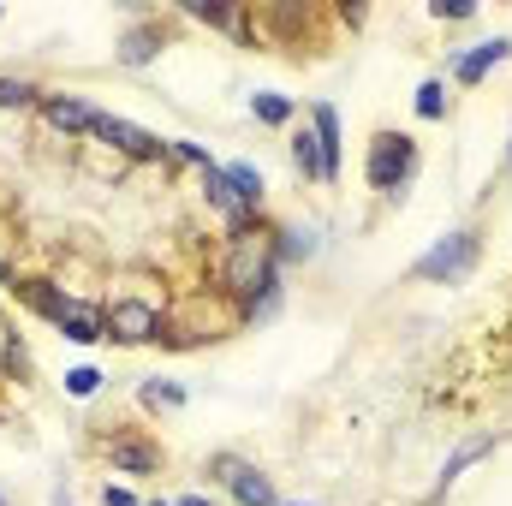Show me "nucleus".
<instances>
[{
    "mask_svg": "<svg viewBox=\"0 0 512 506\" xmlns=\"http://www.w3.org/2000/svg\"><path fill=\"white\" fill-rule=\"evenodd\" d=\"M251 108H256L262 126H286V120H292V102H286V96H256Z\"/></svg>",
    "mask_w": 512,
    "mask_h": 506,
    "instance_id": "obj_17",
    "label": "nucleus"
},
{
    "mask_svg": "<svg viewBox=\"0 0 512 506\" xmlns=\"http://www.w3.org/2000/svg\"><path fill=\"white\" fill-rule=\"evenodd\" d=\"M0 506H6V501H0Z\"/></svg>",
    "mask_w": 512,
    "mask_h": 506,
    "instance_id": "obj_31",
    "label": "nucleus"
},
{
    "mask_svg": "<svg viewBox=\"0 0 512 506\" xmlns=\"http://www.w3.org/2000/svg\"><path fill=\"white\" fill-rule=\"evenodd\" d=\"M507 167H512V155H507Z\"/></svg>",
    "mask_w": 512,
    "mask_h": 506,
    "instance_id": "obj_29",
    "label": "nucleus"
},
{
    "mask_svg": "<svg viewBox=\"0 0 512 506\" xmlns=\"http://www.w3.org/2000/svg\"><path fill=\"white\" fill-rule=\"evenodd\" d=\"M42 114L54 131H96V120H102L84 96H42Z\"/></svg>",
    "mask_w": 512,
    "mask_h": 506,
    "instance_id": "obj_7",
    "label": "nucleus"
},
{
    "mask_svg": "<svg viewBox=\"0 0 512 506\" xmlns=\"http://www.w3.org/2000/svg\"><path fill=\"white\" fill-rule=\"evenodd\" d=\"M292 161H298L304 179H322V143H316V131H298L292 137Z\"/></svg>",
    "mask_w": 512,
    "mask_h": 506,
    "instance_id": "obj_14",
    "label": "nucleus"
},
{
    "mask_svg": "<svg viewBox=\"0 0 512 506\" xmlns=\"http://www.w3.org/2000/svg\"><path fill=\"white\" fill-rule=\"evenodd\" d=\"M102 501H108V506H137V501H131V495H126V489H108Z\"/></svg>",
    "mask_w": 512,
    "mask_h": 506,
    "instance_id": "obj_26",
    "label": "nucleus"
},
{
    "mask_svg": "<svg viewBox=\"0 0 512 506\" xmlns=\"http://www.w3.org/2000/svg\"><path fill=\"white\" fill-rule=\"evenodd\" d=\"M155 506H161V501H155Z\"/></svg>",
    "mask_w": 512,
    "mask_h": 506,
    "instance_id": "obj_30",
    "label": "nucleus"
},
{
    "mask_svg": "<svg viewBox=\"0 0 512 506\" xmlns=\"http://www.w3.org/2000/svg\"><path fill=\"white\" fill-rule=\"evenodd\" d=\"M96 387H102V376H96V370H72V376H66V393H78V399H90Z\"/></svg>",
    "mask_w": 512,
    "mask_h": 506,
    "instance_id": "obj_22",
    "label": "nucleus"
},
{
    "mask_svg": "<svg viewBox=\"0 0 512 506\" xmlns=\"http://www.w3.org/2000/svg\"><path fill=\"white\" fill-rule=\"evenodd\" d=\"M471 262H477V239L471 233H453V239H441L429 256H417V280H459V274H471Z\"/></svg>",
    "mask_w": 512,
    "mask_h": 506,
    "instance_id": "obj_4",
    "label": "nucleus"
},
{
    "mask_svg": "<svg viewBox=\"0 0 512 506\" xmlns=\"http://www.w3.org/2000/svg\"><path fill=\"white\" fill-rule=\"evenodd\" d=\"M280 256H310V233H286V245H280Z\"/></svg>",
    "mask_w": 512,
    "mask_h": 506,
    "instance_id": "obj_25",
    "label": "nucleus"
},
{
    "mask_svg": "<svg viewBox=\"0 0 512 506\" xmlns=\"http://www.w3.org/2000/svg\"><path fill=\"white\" fill-rule=\"evenodd\" d=\"M143 399H149V405H179L185 393H179V387H161V381H149V387H143Z\"/></svg>",
    "mask_w": 512,
    "mask_h": 506,
    "instance_id": "obj_23",
    "label": "nucleus"
},
{
    "mask_svg": "<svg viewBox=\"0 0 512 506\" xmlns=\"http://www.w3.org/2000/svg\"><path fill=\"white\" fill-rule=\"evenodd\" d=\"M185 12H191V18H203V24H227V30H239V18H233L227 6H209V0H191Z\"/></svg>",
    "mask_w": 512,
    "mask_h": 506,
    "instance_id": "obj_19",
    "label": "nucleus"
},
{
    "mask_svg": "<svg viewBox=\"0 0 512 506\" xmlns=\"http://www.w3.org/2000/svg\"><path fill=\"white\" fill-rule=\"evenodd\" d=\"M30 102H42L30 84H12V78H0V108H30Z\"/></svg>",
    "mask_w": 512,
    "mask_h": 506,
    "instance_id": "obj_20",
    "label": "nucleus"
},
{
    "mask_svg": "<svg viewBox=\"0 0 512 506\" xmlns=\"http://www.w3.org/2000/svg\"><path fill=\"white\" fill-rule=\"evenodd\" d=\"M483 453H489V441H471L465 453H453V459H447V471H441V483H453V477H459V471H465L471 459H483Z\"/></svg>",
    "mask_w": 512,
    "mask_h": 506,
    "instance_id": "obj_21",
    "label": "nucleus"
},
{
    "mask_svg": "<svg viewBox=\"0 0 512 506\" xmlns=\"http://www.w3.org/2000/svg\"><path fill=\"white\" fill-rule=\"evenodd\" d=\"M417 114H423V120H441V114H447V90H441L435 78L417 90Z\"/></svg>",
    "mask_w": 512,
    "mask_h": 506,
    "instance_id": "obj_18",
    "label": "nucleus"
},
{
    "mask_svg": "<svg viewBox=\"0 0 512 506\" xmlns=\"http://www.w3.org/2000/svg\"><path fill=\"white\" fill-rule=\"evenodd\" d=\"M155 48H161V36H155V30H131L126 42H120V60H126V66H149V60H155Z\"/></svg>",
    "mask_w": 512,
    "mask_h": 506,
    "instance_id": "obj_15",
    "label": "nucleus"
},
{
    "mask_svg": "<svg viewBox=\"0 0 512 506\" xmlns=\"http://www.w3.org/2000/svg\"><path fill=\"white\" fill-rule=\"evenodd\" d=\"M60 334H66V340H78V346H96V340H108V322H102V310L72 304V310H66V322H60Z\"/></svg>",
    "mask_w": 512,
    "mask_h": 506,
    "instance_id": "obj_11",
    "label": "nucleus"
},
{
    "mask_svg": "<svg viewBox=\"0 0 512 506\" xmlns=\"http://www.w3.org/2000/svg\"><path fill=\"white\" fill-rule=\"evenodd\" d=\"M215 477H221V483H233L239 506H280V501H274V483H268L262 471H251V465H239V459H215Z\"/></svg>",
    "mask_w": 512,
    "mask_h": 506,
    "instance_id": "obj_6",
    "label": "nucleus"
},
{
    "mask_svg": "<svg viewBox=\"0 0 512 506\" xmlns=\"http://www.w3.org/2000/svg\"><path fill=\"white\" fill-rule=\"evenodd\" d=\"M179 506H215V501H203V495H185V501H179Z\"/></svg>",
    "mask_w": 512,
    "mask_h": 506,
    "instance_id": "obj_27",
    "label": "nucleus"
},
{
    "mask_svg": "<svg viewBox=\"0 0 512 506\" xmlns=\"http://www.w3.org/2000/svg\"><path fill=\"white\" fill-rule=\"evenodd\" d=\"M221 286H227L233 298H245V310L256 304V292L274 286V251H268V239H262L256 227H239V233H233L227 262H221Z\"/></svg>",
    "mask_w": 512,
    "mask_h": 506,
    "instance_id": "obj_1",
    "label": "nucleus"
},
{
    "mask_svg": "<svg viewBox=\"0 0 512 506\" xmlns=\"http://www.w3.org/2000/svg\"><path fill=\"white\" fill-rule=\"evenodd\" d=\"M203 179H209V197H215V209H221V215L233 221V233H239V227H251V209H245V197L233 191L227 167H215V161H209V167H203Z\"/></svg>",
    "mask_w": 512,
    "mask_h": 506,
    "instance_id": "obj_8",
    "label": "nucleus"
},
{
    "mask_svg": "<svg viewBox=\"0 0 512 506\" xmlns=\"http://www.w3.org/2000/svg\"><path fill=\"white\" fill-rule=\"evenodd\" d=\"M227 179H233V191L245 197V209H256V203H262V173H256V167H245V161H239V167H227Z\"/></svg>",
    "mask_w": 512,
    "mask_h": 506,
    "instance_id": "obj_16",
    "label": "nucleus"
},
{
    "mask_svg": "<svg viewBox=\"0 0 512 506\" xmlns=\"http://www.w3.org/2000/svg\"><path fill=\"white\" fill-rule=\"evenodd\" d=\"M411 137H393V131H382L376 143H370V185L376 191H399L405 179H411Z\"/></svg>",
    "mask_w": 512,
    "mask_h": 506,
    "instance_id": "obj_3",
    "label": "nucleus"
},
{
    "mask_svg": "<svg viewBox=\"0 0 512 506\" xmlns=\"http://www.w3.org/2000/svg\"><path fill=\"white\" fill-rule=\"evenodd\" d=\"M96 137H102V143H114L120 155H131V161H155V155H167V143H161V137H149V131L131 126V120H114V114H102V120H96Z\"/></svg>",
    "mask_w": 512,
    "mask_h": 506,
    "instance_id": "obj_5",
    "label": "nucleus"
},
{
    "mask_svg": "<svg viewBox=\"0 0 512 506\" xmlns=\"http://www.w3.org/2000/svg\"><path fill=\"white\" fill-rule=\"evenodd\" d=\"M280 506H298V501H280Z\"/></svg>",
    "mask_w": 512,
    "mask_h": 506,
    "instance_id": "obj_28",
    "label": "nucleus"
},
{
    "mask_svg": "<svg viewBox=\"0 0 512 506\" xmlns=\"http://www.w3.org/2000/svg\"><path fill=\"white\" fill-rule=\"evenodd\" d=\"M102 322H108V340H120V346H149V340L161 334V310L143 304V298H120V304H108Z\"/></svg>",
    "mask_w": 512,
    "mask_h": 506,
    "instance_id": "obj_2",
    "label": "nucleus"
},
{
    "mask_svg": "<svg viewBox=\"0 0 512 506\" xmlns=\"http://www.w3.org/2000/svg\"><path fill=\"white\" fill-rule=\"evenodd\" d=\"M507 54H512V42H501V36H495V42H477V48L459 60V84H477V78H483L489 66H501Z\"/></svg>",
    "mask_w": 512,
    "mask_h": 506,
    "instance_id": "obj_12",
    "label": "nucleus"
},
{
    "mask_svg": "<svg viewBox=\"0 0 512 506\" xmlns=\"http://www.w3.org/2000/svg\"><path fill=\"white\" fill-rule=\"evenodd\" d=\"M316 143H322V179L340 173V114L334 108H316Z\"/></svg>",
    "mask_w": 512,
    "mask_h": 506,
    "instance_id": "obj_13",
    "label": "nucleus"
},
{
    "mask_svg": "<svg viewBox=\"0 0 512 506\" xmlns=\"http://www.w3.org/2000/svg\"><path fill=\"white\" fill-rule=\"evenodd\" d=\"M429 12H435V18H471V6H465V0H435Z\"/></svg>",
    "mask_w": 512,
    "mask_h": 506,
    "instance_id": "obj_24",
    "label": "nucleus"
},
{
    "mask_svg": "<svg viewBox=\"0 0 512 506\" xmlns=\"http://www.w3.org/2000/svg\"><path fill=\"white\" fill-rule=\"evenodd\" d=\"M108 453H114V465L131 471V477H155V471H161V453H155L149 441H137V435H120Z\"/></svg>",
    "mask_w": 512,
    "mask_h": 506,
    "instance_id": "obj_10",
    "label": "nucleus"
},
{
    "mask_svg": "<svg viewBox=\"0 0 512 506\" xmlns=\"http://www.w3.org/2000/svg\"><path fill=\"white\" fill-rule=\"evenodd\" d=\"M18 298H24L36 316H48V322H66V310H72V298H66L54 280H18Z\"/></svg>",
    "mask_w": 512,
    "mask_h": 506,
    "instance_id": "obj_9",
    "label": "nucleus"
}]
</instances>
